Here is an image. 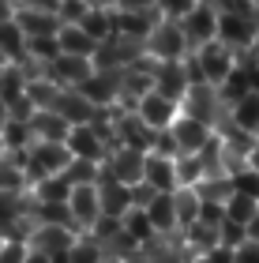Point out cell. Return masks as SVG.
<instances>
[{"mask_svg": "<svg viewBox=\"0 0 259 263\" xmlns=\"http://www.w3.org/2000/svg\"><path fill=\"white\" fill-rule=\"evenodd\" d=\"M143 53L150 57V61H158V64H166V61H184L188 53V38H184V30H181V23H173V19H158L154 23V30L147 34V42H143Z\"/></svg>", "mask_w": 259, "mask_h": 263, "instance_id": "obj_1", "label": "cell"}, {"mask_svg": "<svg viewBox=\"0 0 259 263\" xmlns=\"http://www.w3.org/2000/svg\"><path fill=\"white\" fill-rule=\"evenodd\" d=\"M181 113L195 117V121H203L210 128H218L226 121V102L218 98V90L210 87V83H192V87L184 90V98H181Z\"/></svg>", "mask_w": 259, "mask_h": 263, "instance_id": "obj_2", "label": "cell"}, {"mask_svg": "<svg viewBox=\"0 0 259 263\" xmlns=\"http://www.w3.org/2000/svg\"><path fill=\"white\" fill-rule=\"evenodd\" d=\"M259 30V15H241V11H218V34L214 42H222L226 49L233 53H248L252 49V38Z\"/></svg>", "mask_w": 259, "mask_h": 263, "instance_id": "obj_3", "label": "cell"}, {"mask_svg": "<svg viewBox=\"0 0 259 263\" xmlns=\"http://www.w3.org/2000/svg\"><path fill=\"white\" fill-rule=\"evenodd\" d=\"M132 113L150 132H162V128H173V121L181 117V102H173V98H166V94H158V90H147L143 98L135 102Z\"/></svg>", "mask_w": 259, "mask_h": 263, "instance_id": "obj_4", "label": "cell"}, {"mask_svg": "<svg viewBox=\"0 0 259 263\" xmlns=\"http://www.w3.org/2000/svg\"><path fill=\"white\" fill-rule=\"evenodd\" d=\"M68 218H72L75 233H87L90 226L102 218L98 184H72V192H68Z\"/></svg>", "mask_w": 259, "mask_h": 263, "instance_id": "obj_5", "label": "cell"}, {"mask_svg": "<svg viewBox=\"0 0 259 263\" xmlns=\"http://www.w3.org/2000/svg\"><path fill=\"white\" fill-rule=\"evenodd\" d=\"M181 30L188 38V49H199V45L214 42V34H218V8L207 4V0H199V4L181 19Z\"/></svg>", "mask_w": 259, "mask_h": 263, "instance_id": "obj_6", "label": "cell"}, {"mask_svg": "<svg viewBox=\"0 0 259 263\" xmlns=\"http://www.w3.org/2000/svg\"><path fill=\"white\" fill-rule=\"evenodd\" d=\"M143 151H132V147H113L102 162V177H113L121 184H139L143 181Z\"/></svg>", "mask_w": 259, "mask_h": 263, "instance_id": "obj_7", "label": "cell"}, {"mask_svg": "<svg viewBox=\"0 0 259 263\" xmlns=\"http://www.w3.org/2000/svg\"><path fill=\"white\" fill-rule=\"evenodd\" d=\"M64 147H68L72 158H79V162H98V165L105 162V154H109V143H105L90 124H72V128H68V136H64Z\"/></svg>", "mask_w": 259, "mask_h": 263, "instance_id": "obj_8", "label": "cell"}, {"mask_svg": "<svg viewBox=\"0 0 259 263\" xmlns=\"http://www.w3.org/2000/svg\"><path fill=\"white\" fill-rule=\"evenodd\" d=\"M83 98L94 105V109H105V105H116V98H121V71H102L94 68L90 76L75 87Z\"/></svg>", "mask_w": 259, "mask_h": 263, "instance_id": "obj_9", "label": "cell"}, {"mask_svg": "<svg viewBox=\"0 0 259 263\" xmlns=\"http://www.w3.org/2000/svg\"><path fill=\"white\" fill-rule=\"evenodd\" d=\"M162 15L154 8H147V11H128V8H116L113 11V30L121 34V38H128V42H139L143 45L147 42V34L154 30V23H158Z\"/></svg>", "mask_w": 259, "mask_h": 263, "instance_id": "obj_10", "label": "cell"}, {"mask_svg": "<svg viewBox=\"0 0 259 263\" xmlns=\"http://www.w3.org/2000/svg\"><path fill=\"white\" fill-rule=\"evenodd\" d=\"M169 132H173L176 151H181V154H199V151H203L207 143H210V136H214V128H210V124L195 121V117H184V113L173 121Z\"/></svg>", "mask_w": 259, "mask_h": 263, "instance_id": "obj_11", "label": "cell"}, {"mask_svg": "<svg viewBox=\"0 0 259 263\" xmlns=\"http://www.w3.org/2000/svg\"><path fill=\"white\" fill-rule=\"evenodd\" d=\"M45 76H49L56 87H79L90 71H94V64H90V57H72V53H61L53 64H45L42 68Z\"/></svg>", "mask_w": 259, "mask_h": 263, "instance_id": "obj_12", "label": "cell"}, {"mask_svg": "<svg viewBox=\"0 0 259 263\" xmlns=\"http://www.w3.org/2000/svg\"><path fill=\"white\" fill-rule=\"evenodd\" d=\"M98 203L105 218H124L132 211V184H121L113 177H102L98 181Z\"/></svg>", "mask_w": 259, "mask_h": 263, "instance_id": "obj_13", "label": "cell"}, {"mask_svg": "<svg viewBox=\"0 0 259 263\" xmlns=\"http://www.w3.org/2000/svg\"><path fill=\"white\" fill-rule=\"evenodd\" d=\"M188 87H192V83H188V71H184V64H181V61L154 64V90H158V94H166V98L181 102Z\"/></svg>", "mask_w": 259, "mask_h": 263, "instance_id": "obj_14", "label": "cell"}, {"mask_svg": "<svg viewBox=\"0 0 259 263\" xmlns=\"http://www.w3.org/2000/svg\"><path fill=\"white\" fill-rule=\"evenodd\" d=\"M72 241H75L72 226H34V233H30V248H38V252H45V256L68 252Z\"/></svg>", "mask_w": 259, "mask_h": 263, "instance_id": "obj_15", "label": "cell"}, {"mask_svg": "<svg viewBox=\"0 0 259 263\" xmlns=\"http://www.w3.org/2000/svg\"><path fill=\"white\" fill-rule=\"evenodd\" d=\"M49 109H56L68 124H90V117H94V105H90L75 87H64L61 94H56V102L49 105Z\"/></svg>", "mask_w": 259, "mask_h": 263, "instance_id": "obj_16", "label": "cell"}, {"mask_svg": "<svg viewBox=\"0 0 259 263\" xmlns=\"http://www.w3.org/2000/svg\"><path fill=\"white\" fill-rule=\"evenodd\" d=\"M143 184H150L154 192H176V170H173V158L147 154V158H143Z\"/></svg>", "mask_w": 259, "mask_h": 263, "instance_id": "obj_17", "label": "cell"}, {"mask_svg": "<svg viewBox=\"0 0 259 263\" xmlns=\"http://www.w3.org/2000/svg\"><path fill=\"white\" fill-rule=\"evenodd\" d=\"M121 230H124V237L139 248V252H143L147 245H154L158 237H162L154 226H150V218H147V211H143V207H132V211H128L124 218H121Z\"/></svg>", "mask_w": 259, "mask_h": 263, "instance_id": "obj_18", "label": "cell"}, {"mask_svg": "<svg viewBox=\"0 0 259 263\" xmlns=\"http://www.w3.org/2000/svg\"><path fill=\"white\" fill-rule=\"evenodd\" d=\"M15 23L27 38H45V34L61 30V15H49V11H34V8H19L15 4Z\"/></svg>", "mask_w": 259, "mask_h": 263, "instance_id": "obj_19", "label": "cell"}, {"mask_svg": "<svg viewBox=\"0 0 259 263\" xmlns=\"http://www.w3.org/2000/svg\"><path fill=\"white\" fill-rule=\"evenodd\" d=\"M23 218H30V192H0V233H11Z\"/></svg>", "mask_w": 259, "mask_h": 263, "instance_id": "obj_20", "label": "cell"}, {"mask_svg": "<svg viewBox=\"0 0 259 263\" xmlns=\"http://www.w3.org/2000/svg\"><path fill=\"white\" fill-rule=\"evenodd\" d=\"M226 113H229V124L233 128L248 132V136H259V94L255 90H248L244 98H237L233 105H226Z\"/></svg>", "mask_w": 259, "mask_h": 263, "instance_id": "obj_21", "label": "cell"}, {"mask_svg": "<svg viewBox=\"0 0 259 263\" xmlns=\"http://www.w3.org/2000/svg\"><path fill=\"white\" fill-rule=\"evenodd\" d=\"M143 211H147L150 226H154L162 237L176 233V207H173V192H154V199H150Z\"/></svg>", "mask_w": 259, "mask_h": 263, "instance_id": "obj_22", "label": "cell"}, {"mask_svg": "<svg viewBox=\"0 0 259 263\" xmlns=\"http://www.w3.org/2000/svg\"><path fill=\"white\" fill-rule=\"evenodd\" d=\"M0 53H4L11 64H27V34L19 30L15 15L0 19Z\"/></svg>", "mask_w": 259, "mask_h": 263, "instance_id": "obj_23", "label": "cell"}, {"mask_svg": "<svg viewBox=\"0 0 259 263\" xmlns=\"http://www.w3.org/2000/svg\"><path fill=\"white\" fill-rule=\"evenodd\" d=\"M68 124L56 109H34V117H30V132H34V139H56V143H64V136H68Z\"/></svg>", "mask_w": 259, "mask_h": 263, "instance_id": "obj_24", "label": "cell"}, {"mask_svg": "<svg viewBox=\"0 0 259 263\" xmlns=\"http://www.w3.org/2000/svg\"><path fill=\"white\" fill-rule=\"evenodd\" d=\"M27 192H30V199H38V203H68L72 181H68L64 173H49V177H42L38 184H30Z\"/></svg>", "mask_w": 259, "mask_h": 263, "instance_id": "obj_25", "label": "cell"}, {"mask_svg": "<svg viewBox=\"0 0 259 263\" xmlns=\"http://www.w3.org/2000/svg\"><path fill=\"white\" fill-rule=\"evenodd\" d=\"M56 42H61V53H72V57H90L94 53V38L79 27V23H61Z\"/></svg>", "mask_w": 259, "mask_h": 263, "instance_id": "obj_26", "label": "cell"}, {"mask_svg": "<svg viewBox=\"0 0 259 263\" xmlns=\"http://www.w3.org/2000/svg\"><path fill=\"white\" fill-rule=\"evenodd\" d=\"M109 252H105L102 241H94L90 233H75L72 248H68V263H105Z\"/></svg>", "mask_w": 259, "mask_h": 263, "instance_id": "obj_27", "label": "cell"}, {"mask_svg": "<svg viewBox=\"0 0 259 263\" xmlns=\"http://www.w3.org/2000/svg\"><path fill=\"white\" fill-rule=\"evenodd\" d=\"M113 11H116V8H113ZM113 11H109V8H94V4H90V11H87L83 19H79V27H83L90 38H94V45L116 34V30H113Z\"/></svg>", "mask_w": 259, "mask_h": 263, "instance_id": "obj_28", "label": "cell"}, {"mask_svg": "<svg viewBox=\"0 0 259 263\" xmlns=\"http://www.w3.org/2000/svg\"><path fill=\"white\" fill-rule=\"evenodd\" d=\"M173 170H176V188H195L207 177V165H203L199 154H176Z\"/></svg>", "mask_w": 259, "mask_h": 263, "instance_id": "obj_29", "label": "cell"}, {"mask_svg": "<svg viewBox=\"0 0 259 263\" xmlns=\"http://www.w3.org/2000/svg\"><path fill=\"white\" fill-rule=\"evenodd\" d=\"M0 139H4V151L15 154V151H27L34 143V132H30V121H15V117H8L4 128H0Z\"/></svg>", "mask_w": 259, "mask_h": 263, "instance_id": "obj_30", "label": "cell"}, {"mask_svg": "<svg viewBox=\"0 0 259 263\" xmlns=\"http://www.w3.org/2000/svg\"><path fill=\"white\" fill-rule=\"evenodd\" d=\"M27 173L11 154H0V192H27Z\"/></svg>", "mask_w": 259, "mask_h": 263, "instance_id": "obj_31", "label": "cell"}, {"mask_svg": "<svg viewBox=\"0 0 259 263\" xmlns=\"http://www.w3.org/2000/svg\"><path fill=\"white\" fill-rule=\"evenodd\" d=\"M226 177H229V192L233 196H248V199L259 203V173L252 170V165H241V170H233Z\"/></svg>", "mask_w": 259, "mask_h": 263, "instance_id": "obj_32", "label": "cell"}, {"mask_svg": "<svg viewBox=\"0 0 259 263\" xmlns=\"http://www.w3.org/2000/svg\"><path fill=\"white\" fill-rule=\"evenodd\" d=\"M173 207H176V230H181V226H192L195 214H199L195 188H176V192H173Z\"/></svg>", "mask_w": 259, "mask_h": 263, "instance_id": "obj_33", "label": "cell"}, {"mask_svg": "<svg viewBox=\"0 0 259 263\" xmlns=\"http://www.w3.org/2000/svg\"><path fill=\"white\" fill-rule=\"evenodd\" d=\"M195 196H199V199H218V203H226V199H229V177H226V173H207L203 181L195 184Z\"/></svg>", "mask_w": 259, "mask_h": 263, "instance_id": "obj_34", "label": "cell"}, {"mask_svg": "<svg viewBox=\"0 0 259 263\" xmlns=\"http://www.w3.org/2000/svg\"><path fill=\"white\" fill-rule=\"evenodd\" d=\"M64 177L72 184H98L102 181V165L98 162H79V158H72L64 165Z\"/></svg>", "mask_w": 259, "mask_h": 263, "instance_id": "obj_35", "label": "cell"}, {"mask_svg": "<svg viewBox=\"0 0 259 263\" xmlns=\"http://www.w3.org/2000/svg\"><path fill=\"white\" fill-rule=\"evenodd\" d=\"M255 211H259V203H255V199H248V196H233V192H229V199H226V218H229V222L248 226Z\"/></svg>", "mask_w": 259, "mask_h": 263, "instance_id": "obj_36", "label": "cell"}, {"mask_svg": "<svg viewBox=\"0 0 259 263\" xmlns=\"http://www.w3.org/2000/svg\"><path fill=\"white\" fill-rule=\"evenodd\" d=\"M199 4V0H154V11L162 19H173V23H181L188 11H192Z\"/></svg>", "mask_w": 259, "mask_h": 263, "instance_id": "obj_37", "label": "cell"}, {"mask_svg": "<svg viewBox=\"0 0 259 263\" xmlns=\"http://www.w3.org/2000/svg\"><path fill=\"white\" fill-rule=\"evenodd\" d=\"M195 222H203V226H222V222H226V203H218V199H199Z\"/></svg>", "mask_w": 259, "mask_h": 263, "instance_id": "obj_38", "label": "cell"}, {"mask_svg": "<svg viewBox=\"0 0 259 263\" xmlns=\"http://www.w3.org/2000/svg\"><path fill=\"white\" fill-rule=\"evenodd\" d=\"M150 154H162V158H176V154H181L169 128H162V132H154V136H150Z\"/></svg>", "mask_w": 259, "mask_h": 263, "instance_id": "obj_39", "label": "cell"}, {"mask_svg": "<svg viewBox=\"0 0 259 263\" xmlns=\"http://www.w3.org/2000/svg\"><path fill=\"white\" fill-rule=\"evenodd\" d=\"M87 11H90V0H61L56 15H61V23H79Z\"/></svg>", "mask_w": 259, "mask_h": 263, "instance_id": "obj_40", "label": "cell"}, {"mask_svg": "<svg viewBox=\"0 0 259 263\" xmlns=\"http://www.w3.org/2000/svg\"><path fill=\"white\" fill-rule=\"evenodd\" d=\"M30 252V245L27 241H8L4 237V248H0V263H23Z\"/></svg>", "mask_w": 259, "mask_h": 263, "instance_id": "obj_41", "label": "cell"}, {"mask_svg": "<svg viewBox=\"0 0 259 263\" xmlns=\"http://www.w3.org/2000/svg\"><path fill=\"white\" fill-rule=\"evenodd\" d=\"M233 263H259V241H244V245H237L233 248Z\"/></svg>", "mask_w": 259, "mask_h": 263, "instance_id": "obj_42", "label": "cell"}, {"mask_svg": "<svg viewBox=\"0 0 259 263\" xmlns=\"http://www.w3.org/2000/svg\"><path fill=\"white\" fill-rule=\"evenodd\" d=\"M188 263H233V252L229 248H210V252H199V256H188Z\"/></svg>", "mask_w": 259, "mask_h": 263, "instance_id": "obj_43", "label": "cell"}, {"mask_svg": "<svg viewBox=\"0 0 259 263\" xmlns=\"http://www.w3.org/2000/svg\"><path fill=\"white\" fill-rule=\"evenodd\" d=\"M150 199H154V188H150V184H143V181L132 184V207H147Z\"/></svg>", "mask_w": 259, "mask_h": 263, "instance_id": "obj_44", "label": "cell"}, {"mask_svg": "<svg viewBox=\"0 0 259 263\" xmlns=\"http://www.w3.org/2000/svg\"><path fill=\"white\" fill-rule=\"evenodd\" d=\"M19 8H34V11H49L56 15V8H61V0H15Z\"/></svg>", "mask_w": 259, "mask_h": 263, "instance_id": "obj_45", "label": "cell"}, {"mask_svg": "<svg viewBox=\"0 0 259 263\" xmlns=\"http://www.w3.org/2000/svg\"><path fill=\"white\" fill-rule=\"evenodd\" d=\"M116 8H128V11H147V8H154V0H121Z\"/></svg>", "mask_w": 259, "mask_h": 263, "instance_id": "obj_46", "label": "cell"}, {"mask_svg": "<svg viewBox=\"0 0 259 263\" xmlns=\"http://www.w3.org/2000/svg\"><path fill=\"white\" fill-rule=\"evenodd\" d=\"M116 263H150V256L147 252H128V256H121Z\"/></svg>", "mask_w": 259, "mask_h": 263, "instance_id": "obj_47", "label": "cell"}, {"mask_svg": "<svg viewBox=\"0 0 259 263\" xmlns=\"http://www.w3.org/2000/svg\"><path fill=\"white\" fill-rule=\"evenodd\" d=\"M15 15V0H0V19H11Z\"/></svg>", "mask_w": 259, "mask_h": 263, "instance_id": "obj_48", "label": "cell"}, {"mask_svg": "<svg viewBox=\"0 0 259 263\" xmlns=\"http://www.w3.org/2000/svg\"><path fill=\"white\" fill-rule=\"evenodd\" d=\"M23 263H49V256H45V252H38V248H30V252H27V259H23Z\"/></svg>", "mask_w": 259, "mask_h": 263, "instance_id": "obj_49", "label": "cell"}, {"mask_svg": "<svg viewBox=\"0 0 259 263\" xmlns=\"http://www.w3.org/2000/svg\"><path fill=\"white\" fill-rule=\"evenodd\" d=\"M248 237H252V241H259V211L252 214V222H248Z\"/></svg>", "mask_w": 259, "mask_h": 263, "instance_id": "obj_50", "label": "cell"}, {"mask_svg": "<svg viewBox=\"0 0 259 263\" xmlns=\"http://www.w3.org/2000/svg\"><path fill=\"white\" fill-rule=\"evenodd\" d=\"M248 165H252V170L259 173V139H255V147L248 151Z\"/></svg>", "mask_w": 259, "mask_h": 263, "instance_id": "obj_51", "label": "cell"}, {"mask_svg": "<svg viewBox=\"0 0 259 263\" xmlns=\"http://www.w3.org/2000/svg\"><path fill=\"white\" fill-rule=\"evenodd\" d=\"M90 4H94V8H109V11H113L116 4H121V0H90Z\"/></svg>", "mask_w": 259, "mask_h": 263, "instance_id": "obj_52", "label": "cell"}, {"mask_svg": "<svg viewBox=\"0 0 259 263\" xmlns=\"http://www.w3.org/2000/svg\"><path fill=\"white\" fill-rule=\"evenodd\" d=\"M248 57H255V61H259V30H255V38H252V49H248Z\"/></svg>", "mask_w": 259, "mask_h": 263, "instance_id": "obj_53", "label": "cell"}, {"mask_svg": "<svg viewBox=\"0 0 259 263\" xmlns=\"http://www.w3.org/2000/svg\"><path fill=\"white\" fill-rule=\"evenodd\" d=\"M4 121H8V105L0 102V128H4Z\"/></svg>", "mask_w": 259, "mask_h": 263, "instance_id": "obj_54", "label": "cell"}, {"mask_svg": "<svg viewBox=\"0 0 259 263\" xmlns=\"http://www.w3.org/2000/svg\"><path fill=\"white\" fill-rule=\"evenodd\" d=\"M8 64H11V61H8V57H4V53H0V71H4Z\"/></svg>", "mask_w": 259, "mask_h": 263, "instance_id": "obj_55", "label": "cell"}, {"mask_svg": "<svg viewBox=\"0 0 259 263\" xmlns=\"http://www.w3.org/2000/svg\"><path fill=\"white\" fill-rule=\"evenodd\" d=\"M0 154H8V151H4V139H0Z\"/></svg>", "mask_w": 259, "mask_h": 263, "instance_id": "obj_56", "label": "cell"}, {"mask_svg": "<svg viewBox=\"0 0 259 263\" xmlns=\"http://www.w3.org/2000/svg\"><path fill=\"white\" fill-rule=\"evenodd\" d=\"M0 248H4V233H0Z\"/></svg>", "mask_w": 259, "mask_h": 263, "instance_id": "obj_57", "label": "cell"}, {"mask_svg": "<svg viewBox=\"0 0 259 263\" xmlns=\"http://www.w3.org/2000/svg\"><path fill=\"white\" fill-rule=\"evenodd\" d=\"M105 263H116V259H105Z\"/></svg>", "mask_w": 259, "mask_h": 263, "instance_id": "obj_58", "label": "cell"}]
</instances>
